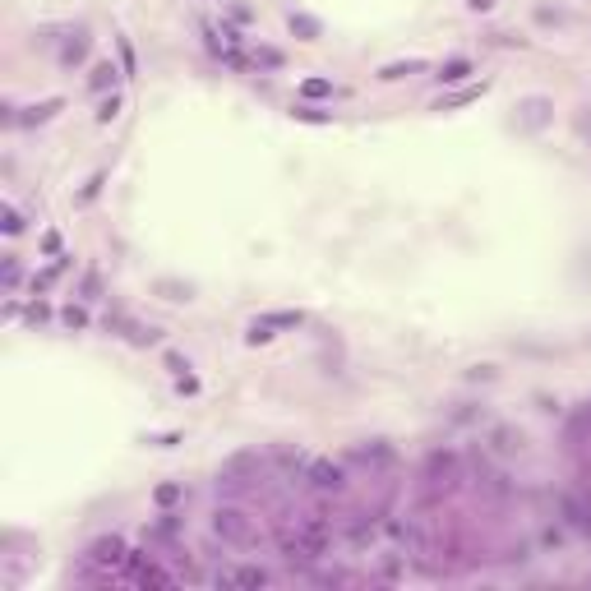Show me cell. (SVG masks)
<instances>
[{
	"label": "cell",
	"mask_w": 591,
	"mask_h": 591,
	"mask_svg": "<svg viewBox=\"0 0 591 591\" xmlns=\"http://www.w3.org/2000/svg\"><path fill=\"white\" fill-rule=\"evenodd\" d=\"M420 70H425V61H397V65H384V70H379V79H406V74H420Z\"/></svg>",
	"instance_id": "cell-9"
},
{
	"label": "cell",
	"mask_w": 591,
	"mask_h": 591,
	"mask_svg": "<svg viewBox=\"0 0 591 591\" xmlns=\"http://www.w3.org/2000/svg\"><path fill=\"white\" fill-rule=\"evenodd\" d=\"M300 531H305V541H310L314 550H319V554H324L328 545H333V531H328L324 517H305V522H300Z\"/></svg>",
	"instance_id": "cell-6"
},
{
	"label": "cell",
	"mask_w": 591,
	"mask_h": 591,
	"mask_svg": "<svg viewBox=\"0 0 591 591\" xmlns=\"http://www.w3.org/2000/svg\"><path fill=\"white\" fill-rule=\"evenodd\" d=\"M481 93H485V83H481V88H462L457 97H448V102H439V111H448V107H462V102H471V97H481Z\"/></svg>",
	"instance_id": "cell-20"
},
{
	"label": "cell",
	"mask_w": 591,
	"mask_h": 591,
	"mask_svg": "<svg viewBox=\"0 0 591 591\" xmlns=\"http://www.w3.org/2000/svg\"><path fill=\"white\" fill-rule=\"evenodd\" d=\"M116 111H121V97L111 93L107 102H102V111H97V121H102V125H107V121H116Z\"/></svg>",
	"instance_id": "cell-21"
},
{
	"label": "cell",
	"mask_w": 591,
	"mask_h": 591,
	"mask_svg": "<svg viewBox=\"0 0 591 591\" xmlns=\"http://www.w3.org/2000/svg\"><path fill=\"white\" fill-rule=\"evenodd\" d=\"M56 273H61V268H51V273H32V291H47L51 282H56Z\"/></svg>",
	"instance_id": "cell-24"
},
{
	"label": "cell",
	"mask_w": 591,
	"mask_h": 591,
	"mask_svg": "<svg viewBox=\"0 0 591 591\" xmlns=\"http://www.w3.org/2000/svg\"><path fill=\"white\" fill-rule=\"evenodd\" d=\"M61 61H65V65H74V61H83V42H65V51H61Z\"/></svg>",
	"instance_id": "cell-23"
},
{
	"label": "cell",
	"mask_w": 591,
	"mask_h": 591,
	"mask_svg": "<svg viewBox=\"0 0 591 591\" xmlns=\"http://www.w3.org/2000/svg\"><path fill=\"white\" fill-rule=\"evenodd\" d=\"M278 550H282V559H291V563H310L314 554H319V550L305 541V531H291V527L278 531Z\"/></svg>",
	"instance_id": "cell-4"
},
{
	"label": "cell",
	"mask_w": 591,
	"mask_h": 591,
	"mask_svg": "<svg viewBox=\"0 0 591 591\" xmlns=\"http://www.w3.org/2000/svg\"><path fill=\"white\" fill-rule=\"evenodd\" d=\"M157 291L167 300H189V287H180V282H157Z\"/></svg>",
	"instance_id": "cell-19"
},
{
	"label": "cell",
	"mask_w": 591,
	"mask_h": 591,
	"mask_svg": "<svg viewBox=\"0 0 591 591\" xmlns=\"http://www.w3.org/2000/svg\"><path fill=\"white\" fill-rule=\"evenodd\" d=\"M42 319H51V305H42V300H32V305H28V324H42Z\"/></svg>",
	"instance_id": "cell-22"
},
{
	"label": "cell",
	"mask_w": 591,
	"mask_h": 591,
	"mask_svg": "<svg viewBox=\"0 0 591 591\" xmlns=\"http://www.w3.org/2000/svg\"><path fill=\"white\" fill-rule=\"evenodd\" d=\"M291 32L300 37V42H319V19H310V14H291Z\"/></svg>",
	"instance_id": "cell-7"
},
{
	"label": "cell",
	"mask_w": 591,
	"mask_h": 591,
	"mask_svg": "<svg viewBox=\"0 0 591 591\" xmlns=\"http://www.w3.org/2000/svg\"><path fill=\"white\" fill-rule=\"evenodd\" d=\"M42 249H47V254H61V236L47 231V236H42Z\"/></svg>",
	"instance_id": "cell-27"
},
{
	"label": "cell",
	"mask_w": 591,
	"mask_h": 591,
	"mask_svg": "<svg viewBox=\"0 0 591 591\" xmlns=\"http://www.w3.org/2000/svg\"><path fill=\"white\" fill-rule=\"evenodd\" d=\"M259 65H268V70H278V65H282V51H273V47H268V51H259Z\"/></svg>",
	"instance_id": "cell-26"
},
{
	"label": "cell",
	"mask_w": 591,
	"mask_h": 591,
	"mask_svg": "<svg viewBox=\"0 0 591 591\" xmlns=\"http://www.w3.org/2000/svg\"><path fill=\"white\" fill-rule=\"evenodd\" d=\"M61 111V97H47L42 107H28V116H23V125H42V121H51Z\"/></svg>",
	"instance_id": "cell-10"
},
{
	"label": "cell",
	"mask_w": 591,
	"mask_h": 591,
	"mask_svg": "<svg viewBox=\"0 0 591 591\" xmlns=\"http://www.w3.org/2000/svg\"><path fill=\"white\" fill-rule=\"evenodd\" d=\"M213 531H218L222 541H231V545L254 541V527H249V517L240 513V508H218V513H213Z\"/></svg>",
	"instance_id": "cell-1"
},
{
	"label": "cell",
	"mask_w": 591,
	"mask_h": 591,
	"mask_svg": "<svg viewBox=\"0 0 591 591\" xmlns=\"http://www.w3.org/2000/svg\"><path fill=\"white\" fill-rule=\"evenodd\" d=\"M180 495H185L180 485H157V490H153V499L162 504V508H172V504H180Z\"/></svg>",
	"instance_id": "cell-15"
},
{
	"label": "cell",
	"mask_w": 591,
	"mask_h": 591,
	"mask_svg": "<svg viewBox=\"0 0 591 591\" xmlns=\"http://www.w3.org/2000/svg\"><path fill=\"white\" fill-rule=\"evenodd\" d=\"M471 10H490V5H495V0H467Z\"/></svg>",
	"instance_id": "cell-28"
},
{
	"label": "cell",
	"mask_w": 591,
	"mask_h": 591,
	"mask_svg": "<svg viewBox=\"0 0 591 591\" xmlns=\"http://www.w3.org/2000/svg\"><path fill=\"white\" fill-rule=\"evenodd\" d=\"M61 319H65V328H88V314L79 310V305H65Z\"/></svg>",
	"instance_id": "cell-17"
},
{
	"label": "cell",
	"mask_w": 591,
	"mask_h": 591,
	"mask_svg": "<svg viewBox=\"0 0 591 591\" xmlns=\"http://www.w3.org/2000/svg\"><path fill=\"white\" fill-rule=\"evenodd\" d=\"M88 83H93L97 93H102V88H111V83H116V65H111V61L93 65V74H88Z\"/></svg>",
	"instance_id": "cell-12"
},
{
	"label": "cell",
	"mask_w": 591,
	"mask_h": 591,
	"mask_svg": "<svg viewBox=\"0 0 591 591\" xmlns=\"http://www.w3.org/2000/svg\"><path fill=\"white\" fill-rule=\"evenodd\" d=\"M0 227H5V236H19L23 231V213H19V208H5V222H0Z\"/></svg>",
	"instance_id": "cell-18"
},
{
	"label": "cell",
	"mask_w": 591,
	"mask_h": 591,
	"mask_svg": "<svg viewBox=\"0 0 591 591\" xmlns=\"http://www.w3.org/2000/svg\"><path fill=\"white\" fill-rule=\"evenodd\" d=\"M305 481L314 485V490H333V495H338V490H342L346 485V471L338 467V462H310V471H305Z\"/></svg>",
	"instance_id": "cell-5"
},
{
	"label": "cell",
	"mask_w": 591,
	"mask_h": 591,
	"mask_svg": "<svg viewBox=\"0 0 591 591\" xmlns=\"http://www.w3.org/2000/svg\"><path fill=\"white\" fill-rule=\"evenodd\" d=\"M300 97H333V83H328V79H305V83H300Z\"/></svg>",
	"instance_id": "cell-13"
},
{
	"label": "cell",
	"mask_w": 591,
	"mask_h": 591,
	"mask_svg": "<svg viewBox=\"0 0 591 591\" xmlns=\"http://www.w3.org/2000/svg\"><path fill=\"white\" fill-rule=\"evenodd\" d=\"M5 287H19V259H14V254L5 259Z\"/></svg>",
	"instance_id": "cell-25"
},
{
	"label": "cell",
	"mask_w": 591,
	"mask_h": 591,
	"mask_svg": "<svg viewBox=\"0 0 591 591\" xmlns=\"http://www.w3.org/2000/svg\"><path fill=\"white\" fill-rule=\"evenodd\" d=\"M490 439H495V453H513L522 444V435H513V430H495Z\"/></svg>",
	"instance_id": "cell-14"
},
{
	"label": "cell",
	"mask_w": 591,
	"mask_h": 591,
	"mask_svg": "<svg viewBox=\"0 0 591 591\" xmlns=\"http://www.w3.org/2000/svg\"><path fill=\"white\" fill-rule=\"evenodd\" d=\"M231 587H249V591H254V587H268V573H264V568H236V573H231Z\"/></svg>",
	"instance_id": "cell-8"
},
{
	"label": "cell",
	"mask_w": 591,
	"mask_h": 591,
	"mask_svg": "<svg viewBox=\"0 0 591 591\" xmlns=\"http://www.w3.org/2000/svg\"><path fill=\"white\" fill-rule=\"evenodd\" d=\"M467 74H471V61H448V65H439V79H444V83H462Z\"/></svg>",
	"instance_id": "cell-11"
},
{
	"label": "cell",
	"mask_w": 591,
	"mask_h": 591,
	"mask_svg": "<svg viewBox=\"0 0 591 591\" xmlns=\"http://www.w3.org/2000/svg\"><path fill=\"white\" fill-rule=\"evenodd\" d=\"M296 121H305V125H328V111H319V107H296Z\"/></svg>",
	"instance_id": "cell-16"
},
{
	"label": "cell",
	"mask_w": 591,
	"mask_h": 591,
	"mask_svg": "<svg viewBox=\"0 0 591 591\" xmlns=\"http://www.w3.org/2000/svg\"><path fill=\"white\" fill-rule=\"evenodd\" d=\"M305 324V314L300 310H278V314H264V319H254L249 324V342H268L278 328H300Z\"/></svg>",
	"instance_id": "cell-2"
},
{
	"label": "cell",
	"mask_w": 591,
	"mask_h": 591,
	"mask_svg": "<svg viewBox=\"0 0 591 591\" xmlns=\"http://www.w3.org/2000/svg\"><path fill=\"white\" fill-rule=\"evenodd\" d=\"M125 559H129V550H125L121 536H102V541H93V550H88V563H97V568H121Z\"/></svg>",
	"instance_id": "cell-3"
}]
</instances>
